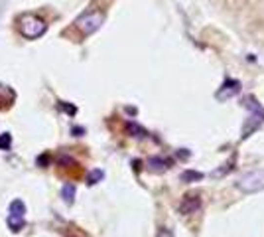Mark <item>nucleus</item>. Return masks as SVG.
<instances>
[{
    "label": "nucleus",
    "instance_id": "nucleus-9",
    "mask_svg": "<svg viewBox=\"0 0 264 237\" xmlns=\"http://www.w3.org/2000/svg\"><path fill=\"white\" fill-rule=\"evenodd\" d=\"M61 198L67 202V204H73V198H75V186L73 184H65L61 188Z\"/></svg>",
    "mask_w": 264,
    "mask_h": 237
},
{
    "label": "nucleus",
    "instance_id": "nucleus-14",
    "mask_svg": "<svg viewBox=\"0 0 264 237\" xmlns=\"http://www.w3.org/2000/svg\"><path fill=\"white\" fill-rule=\"evenodd\" d=\"M156 237H174V231L168 229V227H160L158 233H156Z\"/></svg>",
    "mask_w": 264,
    "mask_h": 237
},
{
    "label": "nucleus",
    "instance_id": "nucleus-2",
    "mask_svg": "<svg viewBox=\"0 0 264 237\" xmlns=\"http://www.w3.org/2000/svg\"><path fill=\"white\" fill-rule=\"evenodd\" d=\"M237 188L243 194H256L264 190V168L250 170L237 180Z\"/></svg>",
    "mask_w": 264,
    "mask_h": 237
},
{
    "label": "nucleus",
    "instance_id": "nucleus-12",
    "mask_svg": "<svg viewBox=\"0 0 264 237\" xmlns=\"http://www.w3.org/2000/svg\"><path fill=\"white\" fill-rule=\"evenodd\" d=\"M10 145H12V136L8 132L0 134V151H10Z\"/></svg>",
    "mask_w": 264,
    "mask_h": 237
},
{
    "label": "nucleus",
    "instance_id": "nucleus-6",
    "mask_svg": "<svg viewBox=\"0 0 264 237\" xmlns=\"http://www.w3.org/2000/svg\"><path fill=\"white\" fill-rule=\"evenodd\" d=\"M201 178H203V172H197V170H185V172L180 174V180H182V182H187V184L199 182Z\"/></svg>",
    "mask_w": 264,
    "mask_h": 237
},
{
    "label": "nucleus",
    "instance_id": "nucleus-3",
    "mask_svg": "<svg viewBox=\"0 0 264 237\" xmlns=\"http://www.w3.org/2000/svg\"><path fill=\"white\" fill-rule=\"evenodd\" d=\"M102 22H104V16L101 12H87V14H83V16L77 18L75 26L81 30V34L91 36V34H95L102 26Z\"/></svg>",
    "mask_w": 264,
    "mask_h": 237
},
{
    "label": "nucleus",
    "instance_id": "nucleus-7",
    "mask_svg": "<svg viewBox=\"0 0 264 237\" xmlns=\"http://www.w3.org/2000/svg\"><path fill=\"white\" fill-rule=\"evenodd\" d=\"M8 225H10V229H12V231H20V229L26 225V221H24V215H16V214H10V217H8Z\"/></svg>",
    "mask_w": 264,
    "mask_h": 237
},
{
    "label": "nucleus",
    "instance_id": "nucleus-13",
    "mask_svg": "<svg viewBox=\"0 0 264 237\" xmlns=\"http://www.w3.org/2000/svg\"><path fill=\"white\" fill-rule=\"evenodd\" d=\"M102 176H104V174H102V170H95V172H91V174H89L87 182H89V184H97V182H99Z\"/></svg>",
    "mask_w": 264,
    "mask_h": 237
},
{
    "label": "nucleus",
    "instance_id": "nucleus-15",
    "mask_svg": "<svg viewBox=\"0 0 264 237\" xmlns=\"http://www.w3.org/2000/svg\"><path fill=\"white\" fill-rule=\"evenodd\" d=\"M47 162H49V156H47V154H41V156L38 158V164H40V166H43V164H47Z\"/></svg>",
    "mask_w": 264,
    "mask_h": 237
},
{
    "label": "nucleus",
    "instance_id": "nucleus-8",
    "mask_svg": "<svg viewBox=\"0 0 264 237\" xmlns=\"http://www.w3.org/2000/svg\"><path fill=\"white\" fill-rule=\"evenodd\" d=\"M148 166L152 170H156V172H164L168 168V162L162 160V158H158V156H152V158H148Z\"/></svg>",
    "mask_w": 264,
    "mask_h": 237
},
{
    "label": "nucleus",
    "instance_id": "nucleus-4",
    "mask_svg": "<svg viewBox=\"0 0 264 237\" xmlns=\"http://www.w3.org/2000/svg\"><path fill=\"white\" fill-rule=\"evenodd\" d=\"M201 206H203L201 196L195 194V192H189V194H185V196L182 198V202H180V206H178V212H180L182 215H193V214H197V212L201 210Z\"/></svg>",
    "mask_w": 264,
    "mask_h": 237
},
{
    "label": "nucleus",
    "instance_id": "nucleus-5",
    "mask_svg": "<svg viewBox=\"0 0 264 237\" xmlns=\"http://www.w3.org/2000/svg\"><path fill=\"white\" fill-rule=\"evenodd\" d=\"M262 123H264V115H262V117H250V119H246L244 127H243V130H241V136H243V138L250 136Z\"/></svg>",
    "mask_w": 264,
    "mask_h": 237
},
{
    "label": "nucleus",
    "instance_id": "nucleus-11",
    "mask_svg": "<svg viewBox=\"0 0 264 237\" xmlns=\"http://www.w3.org/2000/svg\"><path fill=\"white\" fill-rule=\"evenodd\" d=\"M10 212H12V214H16V215H24V214H26V206H24V202H22V200H14V202L10 204Z\"/></svg>",
    "mask_w": 264,
    "mask_h": 237
},
{
    "label": "nucleus",
    "instance_id": "nucleus-1",
    "mask_svg": "<svg viewBox=\"0 0 264 237\" xmlns=\"http://www.w3.org/2000/svg\"><path fill=\"white\" fill-rule=\"evenodd\" d=\"M18 30L24 38L28 40H36V38H41L47 30V24L40 18V16H34V14H24L20 20H18Z\"/></svg>",
    "mask_w": 264,
    "mask_h": 237
},
{
    "label": "nucleus",
    "instance_id": "nucleus-10",
    "mask_svg": "<svg viewBox=\"0 0 264 237\" xmlns=\"http://www.w3.org/2000/svg\"><path fill=\"white\" fill-rule=\"evenodd\" d=\"M126 132L130 136H146V130L136 123H126Z\"/></svg>",
    "mask_w": 264,
    "mask_h": 237
}]
</instances>
